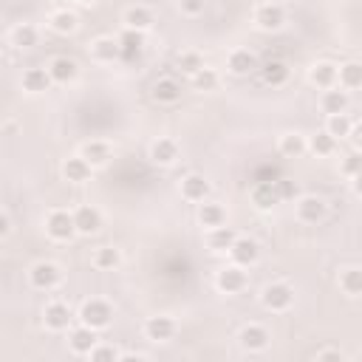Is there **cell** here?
<instances>
[{
  "label": "cell",
  "instance_id": "17",
  "mask_svg": "<svg viewBox=\"0 0 362 362\" xmlns=\"http://www.w3.org/2000/svg\"><path fill=\"white\" fill-rule=\"evenodd\" d=\"M181 82L178 80H173V77H164V80H158L156 85H153V99L156 102H161V105H173V102H178L181 99Z\"/></svg>",
  "mask_w": 362,
  "mask_h": 362
},
{
  "label": "cell",
  "instance_id": "29",
  "mask_svg": "<svg viewBox=\"0 0 362 362\" xmlns=\"http://www.w3.org/2000/svg\"><path fill=\"white\" fill-rule=\"evenodd\" d=\"M199 221L204 230H216V227H224L227 224V210L221 204H201L199 210Z\"/></svg>",
  "mask_w": 362,
  "mask_h": 362
},
{
  "label": "cell",
  "instance_id": "19",
  "mask_svg": "<svg viewBox=\"0 0 362 362\" xmlns=\"http://www.w3.org/2000/svg\"><path fill=\"white\" fill-rule=\"evenodd\" d=\"M269 331L263 328V325H258V323H252V325H246L244 331H241V345L246 348V351H263L266 345H269Z\"/></svg>",
  "mask_w": 362,
  "mask_h": 362
},
{
  "label": "cell",
  "instance_id": "39",
  "mask_svg": "<svg viewBox=\"0 0 362 362\" xmlns=\"http://www.w3.org/2000/svg\"><path fill=\"white\" fill-rule=\"evenodd\" d=\"M178 68L193 77L199 68H204V60H201V54H196V51H185V54H178Z\"/></svg>",
  "mask_w": 362,
  "mask_h": 362
},
{
  "label": "cell",
  "instance_id": "46",
  "mask_svg": "<svg viewBox=\"0 0 362 362\" xmlns=\"http://www.w3.org/2000/svg\"><path fill=\"white\" fill-rule=\"evenodd\" d=\"M337 356H342L339 351H320L317 354V359H337Z\"/></svg>",
  "mask_w": 362,
  "mask_h": 362
},
{
  "label": "cell",
  "instance_id": "34",
  "mask_svg": "<svg viewBox=\"0 0 362 362\" xmlns=\"http://www.w3.org/2000/svg\"><path fill=\"white\" fill-rule=\"evenodd\" d=\"M277 147H280V153H283V156L297 158V156H303V153H306V139H303L300 133H283Z\"/></svg>",
  "mask_w": 362,
  "mask_h": 362
},
{
  "label": "cell",
  "instance_id": "32",
  "mask_svg": "<svg viewBox=\"0 0 362 362\" xmlns=\"http://www.w3.org/2000/svg\"><path fill=\"white\" fill-rule=\"evenodd\" d=\"M306 150H311V153H317V156H331V153L337 150V139H334L328 130H320V133H314V136L306 142Z\"/></svg>",
  "mask_w": 362,
  "mask_h": 362
},
{
  "label": "cell",
  "instance_id": "7",
  "mask_svg": "<svg viewBox=\"0 0 362 362\" xmlns=\"http://www.w3.org/2000/svg\"><path fill=\"white\" fill-rule=\"evenodd\" d=\"M325 213H328V204L320 196H303V199H297V218L303 224H317V221L325 218Z\"/></svg>",
  "mask_w": 362,
  "mask_h": 362
},
{
  "label": "cell",
  "instance_id": "16",
  "mask_svg": "<svg viewBox=\"0 0 362 362\" xmlns=\"http://www.w3.org/2000/svg\"><path fill=\"white\" fill-rule=\"evenodd\" d=\"M91 167H102V164H108L111 161V156H113V150H111V144L108 142H99V139H94V142H85L82 144V153H80Z\"/></svg>",
  "mask_w": 362,
  "mask_h": 362
},
{
  "label": "cell",
  "instance_id": "18",
  "mask_svg": "<svg viewBox=\"0 0 362 362\" xmlns=\"http://www.w3.org/2000/svg\"><path fill=\"white\" fill-rule=\"evenodd\" d=\"M227 68H230L235 77H246V74H252V71L258 68V60H255V54H252V51H246V49H235V51L230 54V60H227Z\"/></svg>",
  "mask_w": 362,
  "mask_h": 362
},
{
  "label": "cell",
  "instance_id": "21",
  "mask_svg": "<svg viewBox=\"0 0 362 362\" xmlns=\"http://www.w3.org/2000/svg\"><path fill=\"white\" fill-rule=\"evenodd\" d=\"M96 342H99V339H96V331L88 328V325L74 328V331H71V339H68L71 351H74V354H82V356H88V351H91Z\"/></svg>",
  "mask_w": 362,
  "mask_h": 362
},
{
  "label": "cell",
  "instance_id": "8",
  "mask_svg": "<svg viewBox=\"0 0 362 362\" xmlns=\"http://www.w3.org/2000/svg\"><path fill=\"white\" fill-rule=\"evenodd\" d=\"M144 334H147V339H153V342H167V339L175 337V320L167 317V314L150 317V320L144 323Z\"/></svg>",
  "mask_w": 362,
  "mask_h": 362
},
{
  "label": "cell",
  "instance_id": "27",
  "mask_svg": "<svg viewBox=\"0 0 362 362\" xmlns=\"http://www.w3.org/2000/svg\"><path fill=\"white\" fill-rule=\"evenodd\" d=\"M337 82L342 91H356L362 85V65L359 63H345L342 68H337Z\"/></svg>",
  "mask_w": 362,
  "mask_h": 362
},
{
  "label": "cell",
  "instance_id": "43",
  "mask_svg": "<svg viewBox=\"0 0 362 362\" xmlns=\"http://www.w3.org/2000/svg\"><path fill=\"white\" fill-rule=\"evenodd\" d=\"M178 9L185 12L187 18H199L207 9V0H178Z\"/></svg>",
  "mask_w": 362,
  "mask_h": 362
},
{
  "label": "cell",
  "instance_id": "3",
  "mask_svg": "<svg viewBox=\"0 0 362 362\" xmlns=\"http://www.w3.org/2000/svg\"><path fill=\"white\" fill-rule=\"evenodd\" d=\"M261 300H263V306H266L269 311H286V308L294 303V289H292L289 283H269V286L263 289Z\"/></svg>",
  "mask_w": 362,
  "mask_h": 362
},
{
  "label": "cell",
  "instance_id": "25",
  "mask_svg": "<svg viewBox=\"0 0 362 362\" xmlns=\"http://www.w3.org/2000/svg\"><path fill=\"white\" fill-rule=\"evenodd\" d=\"M150 158L156 164H164L167 167V164H173L178 158V144L173 139H156L153 147H150Z\"/></svg>",
  "mask_w": 362,
  "mask_h": 362
},
{
  "label": "cell",
  "instance_id": "12",
  "mask_svg": "<svg viewBox=\"0 0 362 362\" xmlns=\"http://www.w3.org/2000/svg\"><path fill=\"white\" fill-rule=\"evenodd\" d=\"M144 49V32H133V29H125V35L119 37V60L125 63H133Z\"/></svg>",
  "mask_w": 362,
  "mask_h": 362
},
{
  "label": "cell",
  "instance_id": "20",
  "mask_svg": "<svg viewBox=\"0 0 362 362\" xmlns=\"http://www.w3.org/2000/svg\"><path fill=\"white\" fill-rule=\"evenodd\" d=\"M156 23L153 12L147 6H130L125 12V29H133V32H147L150 26Z\"/></svg>",
  "mask_w": 362,
  "mask_h": 362
},
{
  "label": "cell",
  "instance_id": "45",
  "mask_svg": "<svg viewBox=\"0 0 362 362\" xmlns=\"http://www.w3.org/2000/svg\"><path fill=\"white\" fill-rule=\"evenodd\" d=\"M6 232H9V218H6L4 213H0V238H4Z\"/></svg>",
  "mask_w": 362,
  "mask_h": 362
},
{
  "label": "cell",
  "instance_id": "2",
  "mask_svg": "<svg viewBox=\"0 0 362 362\" xmlns=\"http://www.w3.org/2000/svg\"><path fill=\"white\" fill-rule=\"evenodd\" d=\"M46 232H49V238L51 241H71L74 235H77V227H74V216L71 213H65V210H54V213H49V218H46Z\"/></svg>",
  "mask_w": 362,
  "mask_h": 362
},
{
  "label": "cell",
  "instance_id": "24",
  "mask_svg": "<svg viewBox=\"0 0 362 362\" xmlns=\"http://www.w3.org/2000/svg\"><path fill=\"white\" fill-rule=\"evenodd\" d=\"M252 204L258 210H272L275 204H280L275 187H272V181H258V185L252 187Z\"/></svg>",
  "mask_w": 362,
  "mask_h": 362
},
{
  "label": "cell",
  "instance_id": "36",
  "mask_svg": "<svg viewBox=\"0 0 362 362\" xmlns=\"http://www.w3.org/2000/svg\"><path fill=\"white\" fill-rule=\"evenodd\" d=\"M37 29L35 26H29V23H23V26H18L15 32H12V43L18 46V49H32V46H37Z\"/></svg>",
  "mask_w": 362,
  "mask_h": 362
},
{
  "label": "cell",
  "instance_id": "15",
  "mask_svg": "<svg viewBox=\"0 0 362 362\" xmlns=\"http://www.w3.org/2000/svg\"><path fill=\"white\" fill-rule=\"evenodd\" d=\"M348 91H342V88H325L323 91V96H320V108H323V113H345L348 111Z\"/></svg>",
  "mask_w": 362,
  "mask_h": 362
},
{
  "label": "cell",
  "instance_id": "23",
  "mask_svg": "<svg viewBox=\"0 0 362 362\" xmlns=\"http://www.w3.org/2000/svg\"><path fill=\"white\" fill-rule=\"evenodd\" d=\"M91 54H94L96 63H113V60H119V40H113V37H96L91 43Z\"/></svg>",
  "mask_w": 362,
  "mask_h": 362
},
{
  "label": "cell",
  "instance_id": "11",
  "mask_svg": "<svg viewBox=\"0 0 362 362\" xmlns=\"http://www.w3.org/2000/svg\"><path fill=\"white\" fill-rule=\"evenodd\" d=\"M181 196L187 201H204L210 196V181L199 173H190L187 178H181Z\"/></svg>",
  "mask_w": 362,
  "mask_h": 362
},
{
  "label": "cell",
  "instance_id": "37",
  "mask_svg": "<svg viewBox=\"0 0 362 362\" xmlns=\"http://www.w3.org/2000/svg\"><path fill=\"white\" fill-rule=\"evenodd\" d=\"M261 74H263V82H266V85H283V82L289 80V68H286L283 63H277V60H275V63H266Z\"/></svg>",
  "mask_w": 362,
  "mask_h": 362
},
{
  "label": "cell",
  "instance_id": "5",
  "mask_svg": "<svg viewBox=\"0 0 362 362\" xmlns=\"http://www.w3.org/2000/svg\"><path fill=\"white\" fill-rule=\"evenodd\" d=\"M246 283H249V277H246L244 266H238V263H232V266L221 269V272H218V277H216V286H218L221 292H227V294H238V292H244V289H246Z\"/></svg>",
  "mask_w": 362,
  "mask_h": 362
},
{
  "label": "cell",
  "instance_id": "22",
  "mask_svg": "<svg viewBox=\"0 0 362 362\" xmlns=\"http://www.w3.org/2000/svg\"><path fill=\"white\" fill-rule=\"evenodd\" d=\"M91 164L82 158V156H71V158H65V164H63V175L68 178V181H74V185H82V181H88L91 178Z\"/></svg>",
  "mask_w": 362,
  "mask_h": 362
},
{
  "label": "cell",
  "instance_id": "44",
  "mask_svg": "<svg viewBox=\"0 0 362 362\" xmlns=\"http://www.w3.org/2000/svg\"><path fill=\"white\" fill-rule=\"evenodd\" d=\"M359 167H362V156H359L356 150H354V153L339 164V170H342L345 175H351V178H356V175H359Z\"/></svg>",
  "mask_w": 362,
  "mask_h": 362
},
{
  "label": "cell",
  "instance_id": "1",
  "mask_svg": "<svg viewBox=\"0 0 362 362\" xmlns=\"http://www.w3.org/2000/svg\"><path fill=\"white\" fill-rule=\"evenodd\" d=\"M80 320H82V325H88V328H94V331L108 328L111 320H113V306H111L108 300H99V297L85 300L82 308H80Z\"/></svg>",
  "mask_w": 362,
  "mask_h": 362
},
{
  "label": "cell",
  "instance_id": "35",
  "mask_svg": "<svg viewBox=\"0 0 362 362\" xmlns=\"http://www.w3.org/2000/svg\"><path fill=\"white\" fill-rule=\"evenodd\" d=\"M119 261H122V255H119V249H113V246H99V249L94 252V266H96V269H116Z\"/></svg>",
  "mask_w": 362,
  "mask_h": 362
},
{
  "label": "cell",
  "instance_id": "9",
  "mask_svg": "<svg viewBox=\"0 0 362 362\" xmlns=\"http://www.w3.org/2000/svg\"><path fill=\"white\" fill-rule=\"evenodd\" d=\"M227 252H230L232 263H238V266H244V269L252 266V263L258 261V255H261V252H258V244H255L252 238H235Z\"/></svg>",
  "mask_w": 362,
  "mask_h": 362
},
{
  "label": "cell",
  "instance_id": "26",
  "mask_svg": "<svg viewBox=\"0 0 362 362\" xmlns=\"http://www.w3.org/2000/svg\"><path fill=\"white\" fill-rule=\"evenodd\" d=\"M308 80L317 85V88H334L337 85V65L334 63H317L311 71H308Z\"/></svg>",
  "mask_w": 362,
  "mask_h": 362
},
{
  "label": "cell",
  "instance_id": "13",
  "mask_svg": "<svg viewBox=\"0 0 362 362\" xmlns=\"http://www.w3.org/2000/svg\"><path fill=\"white\" fill-rule=\"evenodd\" d=\"M43 320H46V328L49 331H65L74 317H71V308L65 303H49Z\"/></svg>",
  "mask_w": 362,
  "mask_h": 362
},
{
  "label": "cell",
  "instance_id": "6",
  "mask_svg": "<svg viewBox=\"0 0 362 362\" xmlns=\"http://www.w3.org/2000/svg\"><path fill=\"white\" fill-rule=\"evenodd\" d=\"M286 23V12L277 4H261L255 9V26L263 32H277Z\"/></svg>",
  "mask_w": 362,
  "mask_h": 362
},
{
  "label": "cell",
  "instance_id": "10",
  "mask_svg": "<svg viewBox=\"0 0 362 362\" xmlns=\"http://www.w3.org/2000/svg\"><path fill=\"white\" fill-rule=\"evenodd\" d=\"M74 227H77L80 235H94V232H99V227H102V213H99L96 207L82 204V207L74 213Z\"/></svg>",
  "mask_w": 362,
  "mask_h": 362
},
{
  "label": "cell",
  "instance_id": "38",
  "mask_svg": "<svg viewBox=\"0 0 362 362\" xmlns=\"http://www.w3.org/2000/svg\"><path fill=\"white\" fill-rule=\"evenodd\" d=\"M351 127H354V122H351L345 113H331V116H328V125H325V130H328L334 139H345V136L351 133Z\"/></svg>",
  "mask_w": 362,
  "mask_h": 362
},
{
  "label": "cell",
  "instance_id": "28",
  "mask_svg": "<svg viewBox=\"0 0 362 362\" xmlns=\"http://www.w3.org/2000/svg\"><path fill=\"white\" fill-rule=\"evenodd\" d=\"M49 88H51V77H49L46 68H29V71L23 74V91H29V94H43V91H49Z\"/></svg>",
  "mask_w": 362,
  "mask_h": 362
},
{
  "label": "cell",
  "instance_id": "14",
  "mask_svg": "<svg viewBox=\"0 0 362 362\" xmlns=\"http://www.w3.org/2000/svg\"><path fill=\"white\" fill-rule=\"evenodd\" d=\"M49 77H51V82H60V85H68L71 80H77V63L74 60H68V57H54L51 63H49Z\"/></svg>",
  "mask_w": 362,
  "mask_h": 362
},
{
  "label": "cell",
  "instance_id": "48",
  "mask_svg": "<svg viewBox=\"0 0 362 362\" xmlns=\"http://www.w3.org/2000/svg\"><path fill=\"white\" fill-rule=\"evenodd\" d=\"M0 9H4V0H0Z\"/></svg>",
  "mask_w": 362,
  "mask_h": 362
},
{
  "label": "cell",
  "instance_id": "33",
  "mask_svg": "<svg viewBox=\"0 0 362 362\" xmlns=\"http://www.w3.org/2000/svg\"><path fill=\"white\" fill-rule=\"evenodd\" d=\"M235 238H238V235H235L230 227H216V230H210V235H207V246H210L213 252H227Z\"/></svg>",
  "mask_w": 362,
  "mask_h": 362
},
{
  "label": "cell",
  "instance_id": "30",
  "mask_svg": "<svg viewBox=\"0 0 362 362\" xmlns=\"http://www.w3.org/2000/svg\"><path fill=\"white\" fill-rule=\"evenodd\" d=\"M339 289L348 297H359L362 294V269L359 266H348L339 272Z\"/></svg>",
  "mask_w": 362,
  "mask_h": 362
},
{
  "label": "cell",
  "instance_id": "42",
  "mask_svg": "<svg viewBox=\"0 0 362 362\" xmlns=\"http://www.w3.org/2000/svg\"><path fill=\"white\" fill-rule=\"evenodd\" d=\"M272 187H275V193H277L280 201H289V199L297 196V185H294V181H289V178H275Z\"/></svg>",
  "mask_w": 362,
  "mask_h": 362
},
{
  "label": "cell",
  "instance_id": "4",
  "mask_svg": "<svg viewBox=\"0 0 362 362\" xmlns=\"http://www.w3.org/2000/svg\"><path fill=\"white\" fill-rule=\"evenodd\" d=\"M60 266H54V263H49V261H40V263H35L32 269H29V283L35 286V289H40V292H49V289H54L57 283H60Z\"/></svg>",
  "mask_w": 362,
  "mask_h": 362
},
{
  "label": "cell",
  "instance_id": "31",
  "mask_svg": "<svg viewBox=\"0 0 362 362\" xmlns=\"http://www.w3.org/2000/svg\"><path fill=\"white\" fill-rule=\"evenodd\" d=\"M77 15L74 12H68V9H60V12H54L51 18H49V26L57 32V35H74L77 32Z\"/></svg>",
  "mask_w": 362,
  "mask_h": 362
},
{
  "label": "cell",
  "instance_id": "47",
  "mask_svg": "<svg viewBox=\"0 0 362 362\" xmlns=\"http://www.w3.org/2000/svg\"><path fill=\"white\" fill-rule=\"evenodd\" d=\"M80 4H94V0H80Z\"/></svg>",
  "mask_w": 362,
  "mask_h": 362
},
{
  "label": "cell",
  "instance_id": "40",
  "mask_svg": "<svg viewBox=\"0 0 362 362\" xmlns=\"http://www.w3.org/2000/svg\"><path fill=\"white\" fill-rule=\"evenodd\" d=\"M193 82H196L199 91H213V88L218 85V74H216L213 68H199V71L193 74Z\"/></svg>",
  "mask_w": 362,
  "mask_h": 362
},
{
  "label": "cell",
  "instance_id": "41",
  "mask_svg": "<svg viewBox=\"0 0 362 362\" xmlns=\"http://www.w3.org/2000/svg\"><path fill=\"white\" fill-rule=\"evenodd\" d=\"M88 356L94 359V362H116L119 359V351L113 348V345H94L91 351H88Z\"/></svg>",
  "mask_w": 362,
  "mask_h": 362
}]
</instances>
